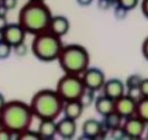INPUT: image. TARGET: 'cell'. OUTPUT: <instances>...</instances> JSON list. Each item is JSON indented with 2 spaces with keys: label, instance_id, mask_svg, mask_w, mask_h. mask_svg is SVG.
<instances>
[{
  "label": "cell",
  "instance_id": "obj_1",
  "mask_svg": "<svg viewBox=\"0 0 148 140\" xmlns=\"http://www.w3.org/2000/svg\"><path fill=\"white\" fill-rule=\"evenodd\" d=\"M51 9L46 5L45 1H31L25 4L18 12V23L24 27L27 33L37 35L40 32L48 30L51 18Z\"/></svg>",
  "mask_w": 148,
  "mask_h": 140
},
{
  "label": "cell",
  "instance_id": "obj_2",
  "mask_svg": "<svg viewBox=\"0 0 148 140\" xmlns=\"http://www.w3.org/2000/svg\"><path fill=\"white\" fill-rule=\"evenodd\" d=\"M34 117L35 116L32 113L30 105L18 100L6 102L3 109L0 111V119L4 128L10 130L14 135H16V138L20 133L30 128Z\"/></svg>",
  "mask_w": 148,
  "mask_h": 140
},
{
  "label": "cell",
  "instance_id": "obj_3",
  "mask_svg": "<svg viewBox=\"0 0 148 140\" xmlns=\"http://www.w3.org/2000/svg\"><path fill=\"white\" fill-rule=\"evenodd\" d=\"M64 101L56 90H40L31 99L30 107L34 116L41 119H57L63 113Z\"/></svg>",
  "mask_w": 148,
  "mask_h": 140
},
{
  "label": "cell",
  "instance_id": "obj_4",
  "mask_svg": "<svg viewBox=\"0 0 148 140\" xmlns=\"http://www.w3.org/2000/svg\"><path fill=\"white\" fill-rule=\"evenodd\" d=\"M57 60L66 74L82 75L89 68L90 55L85 47L80 44H68L63 46Z\"/></svg>",
  "mask_w": 148,
  "mask_h": 140
},
{
  "label": "cell",
  "instance_id": "obj_5",
  "mask_svg": "<svg viewBox=\"0 0 148 140\" xmlns=\"http://www.w3.org/2000/svg\"><path fill=\"white\" fill-rule=\"evenodd\" d=\"M63 48L62 37L52 33L49 30L35 35L31 43V52L41 62L57 60Z\"/></svg>",
  "mask_w": 148,
  "mask_h": 140
},
{
  "label": "cell",
  "instance_id": "obj_6",
  "mask_svg": "<svg viewBox=\"0 0 148 140\" xmlns=\"http://www.w3.org/2000/svg\"><path fill=\"white\" fill-rule=\"evenodd\" d=\"M56 91L64 102H67L73 100H79L83 92L85 91V86L80 75L64 73V75L57 82Z\"/></svg>",
  "mask_w": 148,
  "mask_h": 140
},
{
  "label": "cell",
  "instance_id": "obj_7",
  "mask_svg": "<svg viewBox=\"0 0 148 140\" xmlns=\"http://www.w3.org/2000/svg\"><path fill=\"white\" fill-rule=\"evenodd\" d=\"M80 76H82L83 82H84L85 88L91 90L94 92L103 90V86L106 81V77H105V74L103 73V70H100L98 68L89 67Z\"/></svg>",
  "mask_w": 148,
  "mask_h": 140
},
{
  "label": "cell",
  "instance_id": "obj_8",
  "mask_svg": "<svg viewBox=\"0 0 148 140\" xmlns=\"http://www.w3.org/2000/svg\"><path fill=\"white\" fill-rule=\"evenodd\" d=\"M122 129L126 138L128 139H140L145 135L146 130H147V123H145L141 118L135 114L132 117L125 119V122L122 123Z\"/></svg>",
  "mask_w": 148,
  "mask_h": 140
},
{
  "label": "cell",
  "instance_id": "obj_9",
  "mask_svg": "<svg viewBox=\"0 0 148 140\" xmlns=\"http://www.w3.org/2000/svg\"><path fill=\"white\" fill-rule=\"evenodd\" d=\"M27 32L24 30L20 23H8V26L3 30V35H4V41L8 42L11 47H15L17 44L25 42V37H26Z\"/></svg>",
  "mask_w": 148,
  "mask_h": 140
},
{
  "label": "cell",
  "instance_id": "obj_10",
  "mask_svg": "<svg viewBox=\"0 0 148 140\" xmlns=\"http://www.w3.org/2000/svg\"><path fill=\"white\" fill-rule=\"evenodd\" d=\"M136 107H137V100H135L127 93H125L120 99L115 100V112H117L123 119L135 116Z\"/></svg>",
  "mask_w": 148,
  "mask_h": 140
},
{
  "label": "cell",
  "instance_id": "obj_11",
  "mask_svg": "<svg viewBox=\"0 0 148 140\" xmlns=\"http://www.w3.org/2000/svg\"><path fill=\"white\" fill-rule=\"evenodd\" d=\"M125 90H126L125 82L121 81L120 79L112 77L105 81L103 86V95L108 96L112 100H117L125 95Z\"/></svg>",
  "mask_w": 148,
  "mask_h": 140
},
{
  "label": "cell",
  "instance_id": "obj_12",
  "mask_svg": "<svg viewBox=\"0 0 148 140\" xmlns=\"http://www.w3.org/2000/svg\"><path fill=\"white\" fill-rule=\"evenodd\" d=\"M77 120L64 117L57 122V135L62 139H73L77 134Z\"/></svg>",
  "mask_w": 148,
  "mask_h": 140
},
{
  "label": "cell",
  "instance_id": "obj_13",
  "mask_svg": "<svg viewBox=\"0 0 148 140\" xmlns=\"http://www.w3.org/2000/svg\"><path fill=\"white\" fill-rule=\"evenodd\" d=\"M69 29H71V23H69V20L66 16H62V15L52 16L48 26V30L52 33L57 35L59 37H63L68 33Z\"/></svg>",
  "mask_w": 148,
  "mask_h": 140
},
{
  "label": "cell",
  "instance_id": "obj_14",
  "mask_svg": "<svg viewBox=\"0 0 148 140\" xmlns=\"http://www.w3.org/2000/svg\"><path fill=\"white\" fill-rule=\"evenodd\" d=\"M83 135L88 139H96L100 138L101 134L104 133L103 123H100L96 119H88L82 125Z\"/></svg>",
  "mask_w": 148,
  "mask_h": 140
},
{
  "label": "cell",
  "instance_id": "obj_15",
  "mask_svg": "<svg viewBox=\"0 0 148 140\" xmlns=\"http://www.w3.org/2000/svg\"><path fill=\"white\" fill-rule=\"evenodd\" d=\"M83 111H84V106L82 105V102L79 100L64 102L63 114H64V117H67V118H71L74 120L79 119L83 114Z\"/></svg>",
  "mask_w": 148,
  "mask_h": 140
},
{
  "label": "cell",
  "instance_id": "obj_16",
  "mask_svg": "<svg viewBox=\"0 0 148 140\" xmlns=\"http://www.w3.org/2000/svg\"><path fill=\"white\" fill-rule=\"evenodd\" d=\"M94 106H95V111L98 112L100 116L105 117L115 111V100L103 95V96H99L95 99Z\"/></svg>",
  "mask_w": 148,
  "mask_h": 140
},
{
  "label": "cell",
  "instance_id": "obj_17",
  "mask_svg": "<svg viewBox=\"0 0 148 140\" xmlns=\"http://www.w3.org/2000/svg\"><path fill=\"white\" fill-rule=\"evenodd\" d=\"M37 132L42 139H53L57 135V122H56V119H41Z\"/></svg>",
  "mask_w": 148,
  "mask_h": 140
},
{
  "label": "cell",
  "instance_id": "obj_18",
  "mask_svg": "<svg viewBox=\"0 0 148 140\" xmlns=\"http://www.w3.org/2000/svg\"><path fill=\"white\" fill-rule=\"evenodd\" d=\"M122 120H125L121 116H120L117 112H111L110 114L105 116L104 117V125L109 130H112L115 128H119V127H122Z\"/></svg>",
  "mask_w": 148,
  "mask_h": 140
},
{
  "label": "cell",
  "instance_id": "obj_19",
  "mask_svg": "<svg viewBox=\"0 0 148 140\" xmlns=\"http://www.w3.org/2000/svg\"><path fill=\"white\" fill-rule=\"evenodd\" d=\"M136 116L148 124V97H142L137 101Z\"/></svg>",
  "mask_w": 148,
  "mask_h": 140
},
{
  "label": "cell",
  "instance_id": "obj_20",
  "mask_svg": "<svg viewBox=\"0 0 148 140\" xmlns=\"http://www.w3.org/2000/svg\"><path fill=\"white\" fill-rule=\"evenodd\" d=\"M79 101L82 102V105L85 107H89L91 103H94L95 102V97H94V91L91 90H88V88H85V91L83 92V95L80 96Z\"/></svg>",
  "mask_w": 148,
  "mask_h": 140
},
{
  "label": "cell",
  "instance_id": "obj_21",
  "mask_svg": "<svg viewBox=\"0 0 148 140\" xmlns=\"http://www.w3.org/2000/svg\"><path fill=\"white\" fill-rule=\"evenodd\" d=\"M17 139L20 140H41V135L38 134V132H34V130L27 129L25 132H22L17 135Z\"/></svg>",
  "mask_w": 148,
  "mask_h": 140
},
{
  "label": "cell",
  "instance_id": "obj_22",
  "mask_svg": "<svg viewBox=\"0 0 148 140\" xmlns=\"http://www.w3.org/2000/svg\"><path fill=\"white\" fill-rule=\"evenodd\" d=\"M142 76L138 75V74H132V75H130L127 79H126V82H125V85L126 87H140L141 82H142Z\"/></svg>",
  "mask_w": 148,
  "mask_h": 140
},
{
  "label": "cell",
  "instance_id": "obj_23",
  "mask_svg": "<svg viewBox=\"0 0 148 140\" xmlns=\"http://www.w3.org/2000/svg\"><path fill=\"white\" fill-rule=\"evenodd\" d=\"M12 53V47L5 41H0V59H6Z\"/></svg>",
  "mask_w": 148,
  "mask_h": 140
},
{
  "label": "cell",
  "instance_id": "obj_24",
  "mask_svg": "<svg viewBox=\"0 0 148 140\" xmlns=\"http://www.w3.org/2000/svg\"><path fill=\"white\" fill-rule=\"evenodd\" d=\"M138 3H140V0H117V1H116L117 5L125 7L128 11H131V10H133V9H136L137 5H138Z\"/></svg>",
  "mask_w": 148,
  "mask_h": 140
},
{
  "label": "cell",
  "instance_id": "obj_25",
  "mask_svg": "<svg viewBox=\"0 0 148 140\" xmlns=\"http://www.w3.org/2000/svg\"><path fill=\"white\" fill-rule=\"evenodd\" d=\"M12 50L15 52L16 55H18V57H24V55L27 54V47L25 44V42H22V43L12 47Z\"/></svg>",
  "mask_w": 148,
  "mask_h": 140
},
{
  "label": "cell",
  "instance_id": "obj_26",
  "mask_svg": "<svg viewBox=\"0 0 148 140\" xmlns=\"http://www.w3.org/2000/svg\"><path fill=\"white\" fill-rule=\"evenodd\" d=\"M17 5V0H1V7L4 10H12Z\"/></svg>",
  "mask_w": 148,
  "mask_h": 140
},
{
  "label": "cell",
  "instance_id": "obj_27",
  "mask_svg": "<svg viewBox=\"0 0 148 140\" xmlns=\"http://www.w3.org/2000/svg\"><path fill=\"white\" fill-rule=\"evenodd\" d=\"M127 12H128V10H126V9L122 7V6L117 5L116 9H115V17H116L117 20H123V18L127 16Z\"/></svg>",
  "mask_w": 148,
  "mask_h": 140
},
{
  "label": "cell",
  "instance_id": "obj_28",
  "mask_svg": "<svg viewBox=\"0 0 148 140\" xmlns=\"http://www.w3.org/2000/svg\"><path fill=\"white\" fill-rule=\"evenodd\" d=\"M111 137L114 139H125L126 138V134H125L122 127H119V128H115L111 130Z\"/></svg>",
  "mask_w": 148,
  "mask_h": 140
},
{
  "label": "cell",
  "instance_id": "obj_29",
  "mask_svg": "<svg viewBox=\"0 0 148 140\" xmlns=\"http://www.w3.org/2000/svg\"><path fill=\"white\" fill-rule=\"evenodd\" d=\"M12 137H14V134L6 128L0 129V140H11Z\"/></svg>",
  "mask_w": 148,
  "mask_h": 140
},
{
  "label": "cell",
  "instance_id": "obj_30",
  "mask_svg": "<svg viewBox=\"0 0 148 140\" xmlns=\"http://www.w3.org/2000/svg\"><path fill=\"white\" fill-rule=\"evenodd\" d=\"M140 90L142 93V97H148V79H142Z\"/></svg>",
  "mask_w": 148,
  "mask_h": 140
},
{
  "label": "cell",
  "instance_id": "obj_31",
  "mask_svg": "<svg viewBox=\"0 0 148 140\" xmlns=\"http://www.w3.org/2000/svg\"><path fill=\"white\" fill-rule=\"evenodd\" d=\"M98 7L100 10H109L111 7V3L109 0H98Z\"/></svg>",
  "mask_w": 148,
  "mask_h": 140
},
{
  "label": "cell",
  "instance_id": "obj_32",
  "mask_svg": "<svg viewBox=\"0 0 148 140\" xmlns=\"http://www.w3.org/2000/svg\"><path fill=\"white\" fill-rule=\"evenodd\" d=\"M141 11L143 14V16L148 18V0H142L141 3Z\"/></svg>",
  "mask_w": 148,
  "mask_h": 140
},
{
  "label": "cell",
  "instance_id": "obj_33",
  "mask_svg": "<svg viewBox=\"0 0 148 140\" xmlns=\"http://www.w3.org/2000/svg\"><path fill=\"white\" fill-rule=\"evenodd\" d=\"M142 54H143V57H145V59L148 60V37L142 43Z\"/></svg>",
  "mask_w": 148,
  "mask_h": 140
},
{
  "label": "cell",
  "instance_id": "obj_34",
  "mask_svg": "<svg viewBox=\"0 0 148 140\" xmlns=\"http://www.w3.org/2000/svg\"><path fill=\"white\" fill-rule=\"evenodd\" d=\"M8 26V18L4 12H0V30H4Z\"/></svg>",
  "mask_w": 148,
  "mask_h": 140
},
{
  "label": "cell",
  "instance_id": "obj_35",
  "mask_svg": "<svg viewBox=\"0 0 148 140\" xmlns=\"http://www.w3.org/2000/svg\"><path fill=\"white\" fill-rule=\"evenodd\" d=\"M92 1H94V0H77V3L79 4L80 6H89Z\"/></svg>",
  "mask_w": 148,
  "mask_h": 140
},
{
  "label": "cell",
  "instance_id": "obj_36",
  "mask_svg": "<svg viewBox=\"0 0 148 140\" xmlns=\"http://www.w3.org/2000/svg\"><path fill=\"white\" fill-rule=\"evenodd\" d=\"M5 103H6V101H5V97L3 96V93H0V111L3 109V107L5 106Z\"/></svg>",
  "mask_w": 148,
  "mask_h": 140
},
{
  "label": "cell",
  "instance_id": "obj_37",
  "mask_svg": "<svg viewBox=\"0 0 148 140\" xmlns=\"http://www.w3.org/2000/svg\"><path fill=\"white\" fill-rule=\"evenodd\" d=\"M4 39V35H3V30H0V41Z\"/></svg>",
  "mask_w": 148,
  "mask_h": 140
},
{
  "label": "cell",
  "instance_id": "obj_38",
  "mask_svg": "<svg viewBox=\"0 0 148 140\" xmlns=\"http://www.w3.org/2000/svg\"><path fill=\"white\" fill-rule=\"evenodd\" d=\"M4 128V125H3V122H1V119H0V129H3Z\"/></svg>",
  "mask_w": 148,
  "mask_h": 140
},
{
  "label": "cell",
  "instance_id": "obj_39",
  "mask_svg": "<svg viewBox=\"0 0 148 140\" xmlns=\"http://www.w3.org/2000/svg\"><path fill=\"white\" fill-rule=\"evenodd\" d=\"M109 1H110L111 4H114V3H116V1H117V0H109Z\"/></svg>",
  "mask_w": 148,
  "mask_h": 140
},
{
  "label": "cell",
  "instance_id": "obj_40",
  "mask_svg": "<svg viewBox=\"0 0 148 140\" xmlns=\"http://www.w3.org/2000/svg\"><path fill=\"white\" fill-rule=\"evenodd\" d=\"M31 1H45V0H31Z\"/></svg>",
  "mask_w": 148,
  "mask_h": 140
},
{
  "label": "cell",
  "instance_id": "obj_41",
  "mask_svg": "<svg viewBox=\"0 0 148 140\" xmlns=\"http://www.w3.org/2000/svg\"><path fill=\"white\" fill-rule=\"evenodd\" d=\"M146 137H147V139H148V129L146 130Z\"/></svg>",
  "mask_w": 148,
  "mask_h": 140
},
{
  "label": "cell",
  "instance_id": "obj_42",
  "mask_svg": "<svg viewBox=\"0 0 148 140\" xmlns=\"http://www.w3.org/2000/svg\"><path fill=\"white\" fill-rule=\"evenodd\" d=\"M0 9H1V0H0Z\"/></svg>",
  "mask_w": 148,
  "mask_h": 140
}]
</instances>
